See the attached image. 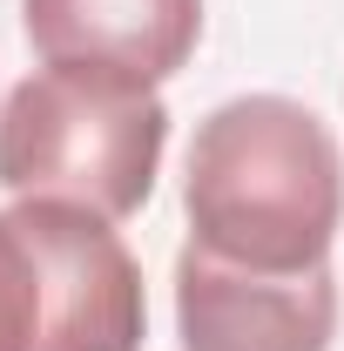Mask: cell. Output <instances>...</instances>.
Masks as SVG:
<instances>
[{"label":"cell","mask_w":344,"mask_h":351,"mask_svg":"<svg viewBox=\"0 0 344 351\" xmlns=\"http://www.w3.org/2000/svg\"><path fill=\"white\" fill-rule=\"evenodd\" d=\"M189 243L243 270H317L344 223L331 129L291 95H236L189 142Z\"/></svg>","instance_id":"obj_1"},{"label":"cell","mask_w":344,"mask_h":351,"mask_svg":"<svg viewBox=\"0 0 344 351\" xmlns=\"http://www.w3.org/2000/svg\"><path fill=\"white\" fill-rule=\"evenodd\" d=\"M169 142V108L142 82L41 68L0 108V189L54 196L95 217H129L156 189V162Z\"/></svg>","instance_id":"obj_2"},{"label":"cell","mask_w":344,"mask_h":351,"mask_svg":"<svg viewBox=\"0 0 344 351\" xmlns=\"http://www.w3.org/2000/svg\"><path fill=\"white\" fill-rule=\"evenodd\" d=\"M7 223L34 263V351H142V270L108 217L27 196L7 210Z\"/></svg>","instance_id":"obj_3"},{"label":"cell","mask_w":344,"mask_h":351,"mask_svg":"<svg viewBox=\"0 0 344 351\" xmlns=\"http://www.w3.org/2000/svg\"><path fill=\"white\" fill-rule=\"evenodd\" d=\"M175 331L182 351H331L338 277L317 270H243L210 250L175 257Z\"/></svg>","instance_id":"obj_4"},{"label":"cell","mask_w":344,"mask_h":351,"mask_svg":"<svg viewBox=\"0 0 344 351\" xmlns=\"http://www.w3.org/2000/svg\"><path fill=\"white\" fill-rule=\"evenodd\" d=\"M27 41L47 68H82L115 82H169L196 54L203 0H21Z\"/></svg>","instance_id":"obj_5"},{"label":"cell","mask_w":344,"mask_h":351,"mask_svg":"<svg viewBox=\"0 0 344 351\" xmlns=\"http://www.w3.org/2000/svg\"><path fill=\"white\" fill-rule=\"evenodd\" d=\"M34 263L21 230L0 217V351H34Z\"/></svg>","instance_id":"obj_6"}]
</instances>
